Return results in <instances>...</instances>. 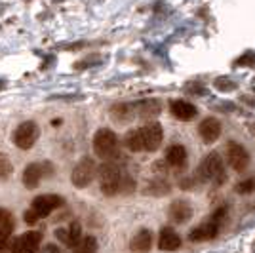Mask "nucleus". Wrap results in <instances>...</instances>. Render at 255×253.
Listing matches in <instances>:
<instances>
[{"label":"nucleus","mask_w":255,"mask_h":253,"mask_svg":"<svg viewBox=\"0 0 255 253\" xmlns=\"http://www.w3.org/2000/svg\"><path fill=\"white\" fill-rule=\"evenodd\" d=\"M42 244V234L38 231L23 232L19 238L11 242V253H36Z\"/></svg>","instance_id":"8"},{"label":"nucleus","mask_w":255,"mask_h":253,"mask_svg":"<svg viewBox=\"0 0 255 253\" xmlns=\"http://www.w3.org/2000/svg\"><path fill=\"white\" fill-rule=\"evenodd\" d=\"M141 129V137H143V150L152 152L162 145V139H164V131L158 122H149L147 126L139 127Z\"/></svg>","instance_id":"10"},{"label":"nucleus","mask_w":255,"mask_h":253,"mask_svg":"<svg viewBox=\"0 0 255 253\" xmlns=\"http://www.w3.org/2000/svg\"><path fill=\"white\" fill-rule=\"evenodd\" d=\"M73 253H97L96 236H92V234L82 236V238L73 246Z\"/></svg>","instance_id":"23"},{"label":"nucleus","mask_w":255,"mask_h":253,"mask_svg":"<svg viewBox=\"0 0 255 253\" xmlns=\"http://www.w3.org/2000/svg\"><path fill=\"white\" fill-rule=\"evenodd\" d=\"M170 183L166 179H154L152 183L147 185V194H154V196H166V194H170Z\"/></svg>","instance_id":"24"},{"label":"nucleus","mask_w":255,"mask_h":253,"mask_svg":"<svg viewBox=\"0 0 255 253\" xmlns=\"http://www.w3.org/2000/svg\"><path fill=\"white\" fill-rule=\"evenodd\" d=\"M198 133H200L204 143H215L221 135V122L217 118H213V116L204 118L200 122V126H198Z\"/></svg>","instance_id":"11"},{"label":"nucleus","mask_w":255,"mask_h":253,"mask_svg":"<svg viewBox=\"0 0 255 253\" xmlns=\"http://www.w3.org/2000/svg\"><path fill=\"white\" fill-rule=\"evenodd\" d=\"M97 173H99V187H101V192L105 196H115L120 192L124 173H122V169L117 162L107 160L105 164L97 169Z\"/></svg>","instance_id":"1"},{"label":"nucleus","mask_w":255,"mask_h":253,"mask_svg":"<svg viewBox=\"0 0 255 253\" xmlns=\"http://www.w3.org/2000/svg\"><path fill=\"white\" fill-rule=\"evenodd\" d=\"M215 86L219 88V90H223V92H229V90H234L236 84H234L233 80H229V78H217L215 80Z\"/></svg>","instance_id":"27"},{"label":"nucleus","mask_w":255,"mask_h":253,"mask_svg":"<svg viewBox=\"0 0 255 253\" xmlns=\"http://www.w3.org/2000/svg\"><path fill=\"white\" fill-rule=\"evenodd\" d=\"M171 115L175 116L177 120H183V122H187V120H192L194 116H196V107L189 103V101H183V99H175V101H171V107H170Z\"/></svg>","instance_id":"16"},{"label":"nucleus","mask_w":255,"mask_h":253,"mask_svg":"<svg viewBox=\"0 0 255 253\" xmlns=\"http://www.w3.org/2000/svg\"><path fill=\"white\" fill-rule=\"evenodd\" d=\"M170 217L173 223H183L191 221L192 217V206L189 200H173L170 206Z\"/></svg>","instance_id":"13"},{"label":"nucleus","mask_w":255,"mask_h":253,"mask_svg":"<svg viewBox=\"0 0 255 253\" xmlns=\"http://www.w3.org/2000/svg\"><path fill=\"white\" fill-rule=\"evenodd\" d=\"M198 173H200V179L208 181V183H213V185L225 183L227 175H225L223 158H221L217 152H210V154L202 160Z\"/></svg>","instance_id":"4"},{"label":"nucleus","mask_w":255,"mask_h":253,"mask_svg":"<svg viewBox=\"0 0 255 253\" xmlns=\"http://www.w3.org/2000/svg\"><path fill=\"white\" fill-rule=\"evenodd\" d=\"M137 116L135 113V103H117L111 107V118L118 124H126L129 120H133Z\"/></svg>","instance_id":"15"},{"label":"nucleus","mask_w":255,"mask_h":253,"mask_svg":"<svg viewBox=\"0 0 255 253\" xmlns=\"http://www.w3.org/2000/svg\"><path fill=\"white\" fill-rule=\"evenodd\" d=\"M11 231H13V219L11 213L4 208H0V250L4 248V244L8 242Z\"/></svg>","instance_id":"21"},{"label":"nucleus","mask_w":255,"mask_h":253,"mask_svg":"<svg viewBox=\"0 0 255 253\" xmlns=\"http://www.w3.org/2000/svg\"><path fill=\"white\" fill-rule=\"evenodd\" d=\"M42 253H61V250H59L57 246H53V244H46V248L42 250Z\"/></svg>","instance_id":"28"},{"label":"nucleus","mask_w":255,"mask_h":253,"mask_svg":"<svg viewBox=\"0 0 255 253\" xmlns=\"http://www.w3.org/2000/svg\"><path fill=\"white\" fill-rule=\"evenodd\" d=\"M96 173H97L96 162L90 158V156H84V158L80 160L75 168H73L71 181H73V185H75L76 189H86V187L94 181Z\"/></svg>","instance_id":"6"},{"label":"nucleus","mask_w":255,"mask_h":253,"mask_svg":"<svg viewBox=\"0 0 255 253\" xmlns=\"http://www.w3.org/2000/svg\"><path fill=\"white\" fill-rule=\"evenodd\" d=\"M160 111H162V105H160L158 99H143V101L135 103V113L139 118H145V120L158 116Z\"/></svg>","instance_id":"20"},{"label":"nucleus","mask_w":255,"mask_h":253,"mask_svg":"<svg viewBox=\"0 0 255 253\" xmlns=\"http://www.w3.org/2000/svg\"><path fill=\"white\" fill-rule=\"evenodd\" d=\"M124 147L131 152H141L143 150V137H141V129H129L124 135Z\"/></svg>","instance_id":"22"},{"label":"nucleus","mask_w":255,"mask_h":253,"mask_svg":"<svg viewBox=\"0 0 255 253\" xmlns=\"http://www.w3.org/2000/svg\"><path fill=\"white\" fill-rule=\"evenodd\" d=\"M65 204V200L57 194H40L36 196L31 204V210L25 213V221L27 223H36L42 217H48L50 213L59 210Z\"/></svg>","instance_id":"2"},{"label":"nucleus","mask_w":255,"mask_h":253,"mask_svg":"<svg viewBox=\"0 0 255 253\" xmlns=\"http://www.w3.org/2000/svg\"><path fill=\"white\" fill-rule=\"evenodd\" d=\"M150 246H152V232L149 229H141L139 232H135V236L129 242V248L133 253H147Z\"/></svg>","instance_id":"18"},{"label":"nucleus","mask_w":255,"mask_h":253,"mask_svg":"<svg viewBox=\"0 0 255 253\" xmlns=\"http://www.w3.org/2000/svg\"><path fill=\"white\" fill-rule=\"evenodd\" d=\"M219 225H221V223L210 219L208 223H204L200 227L192 229L191 234H189L191 242H208V240H213V238L217 236V232H219Z\"/></svg>","instance_id":"12"},{"label":"nucleus","mask_w":255,"mask_h":253,"mask_svg":"<svg viewBox=\"0 0 255 253\" xmlns=\"http://www.w3.org/2000/svg\"><path fill=\"white\" fill-rule=\"evenodd\" d=\"M158 248L162 252H177L181 248V236L173 229H162L158 238Z\"/></svg>","instance_id":"17"},{"label":"nucleus","mask_w":255,"mask_h":253,"mask_svg":"<svg viewBox=\"0 0 255 253\" xmlns=\"http://www.w3.org/2000/svg\"><path fill=\"white\" fill-rule=\"evenodd\" d=\"M53 173V166L52 162H34V164H29L25 171H23V185L27 189H34L40 185V181L44 177H50Z\"/></svg>","instance_id":"7"},{"label":"nucleus","mask_w":255,"mask_h":253,"mask_svg":"<svg viewBox=\"0 0 255 253\" xmlns=\"http://www.w3.org/2000/svg\"><path fill=\"white\" fill-rule=\"evenodd\" d=\"M38 135H40V129L36 126V122L27 120V122H21L19 126L15 127V131H13V143H15V147L21 148V150H29V148L34 147Z\"/></svg>","instance_id":"5"},{"label":"nucleus","mask_w":255,"mask_h":253,"mask_svg":"<svg viewBox=\"0 0 255 253\" xmlns=\"http://www.w3.org/2000/svg\"><path fill=\"white\" fill-rule=\"evenodd\" d=\"M55 236H57V240L61 244L73 248V246L82 238V227H80L78 221H73L69 225V229H57V231H55Z\"/></svg>","instance_id":"14"},{"label":"nucleus","mask_w":255,"mask_h":253,"mask_svg":"<svg viewBox=\"0 0 255 253\" xmlns=\"http://www.w3.org/2000/svg\"><path fill=\"white\" fill-rule=\"evenodd\" d=\"M166 164H170L171 168L181 169L187 166V148L183 145H171L166 150Z\"/></svg>","instance_id":"19"},{"label":"nucleus","mask_w":255,"mask_h":253,"mask_svg":"<svg viewBox=\"0 0 255 253\" xmlns=\"http://www.w3.org/2000/svg\"><path fill=\"white\" fill-rule=\"evenodd\" d=\"M11 171H13V166H11L10 158H8L6 154L0 152V181L8 179V177L11 175Z\"/></svg>","instance_id":"25"},{"label":"nucleus","mask_w":255,"mask_h":253,"mask_svg":"<svg viewBox=\"0 0 255 253\" xmlns=\"http://www.w3.org/2000/svg\"><path fill=\"white\" fill-rule=\"evenodd\" d=\"M118 148H120V143L113 129H107V127L97 129V133L94 135V150L99 158L115 160L118 156Z\"/></svg>","instance_id":"3"},{"label":"nucleus","mask_w":255,"mask_h":253,"mask_svg":"<svg viewBox=\"0 0 255 253\" xmlns=\"http://www.w3.org/2000/svg\"><path fill=\"white\" fill-rule=\"evenodd\" d=\"M227 162H229V166L234 171H244L250 166V154H248V150L240 143L231 141L227 145Z\"/></svg>","instance_id":"9"},{"label":"nucleus","mask_w":255,"mask_h":253,"mask_svg":"<svg viewBox=\"0 0 255 253\" xmlns=\"http://www.w3.org/2000/svg\"><path fill=\"white\" fill-rule=\"evenodd\" d=\"M254 190H255V179H246L236 185V192L238 194H250Z\"/></svg>","instance_id":"26"}]
</instances>
